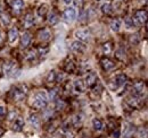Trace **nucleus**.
<instances>
[{"label":"nucleus","instance_id":"1","mask_svg":"<svg viewBox=\"0 0 148 138\" xmlns=\"http://www.w3.org/2000/svg\"><path fill=\"white\" fill-rule=\"evenodd\" d=\"M48 104V96L43 92H38L32 97V105L36 109H43Z\"/></svg>","mask_w":148,"mask_h":138},{"label":"nucleus","instance_id":"2","mask_svg":"<svg viewBox=\"0 0 148 138\" xmlns=\"http://www.w3.org/2000/svg\"><path fill=\"white\" fill-rule=\"evenodd\" d=\"M27 93V88L24 85H21V86H16L12 89V97L16 101H21Z\"/></svg>","mask_w":148,"mask_h":138},{"label":"nucleus","instance_id":"3","mask_svg":"<svg viewBox=\"0 0 148 138\" xmlns=\"http://www.w3.org/2000/svg\"><path fill=\"white\" fill-rule=\"evenodd\" d=\"M5 74L8 77H17L19 75V68L15 62H8L5 66Z\"/></svg>","mask_w":148,"mask_h":138},{"label":"nucleus","instance_id":"4","mask_svg":"<svg viewBox=\"0 0 148 138\" xmlns=\"http://www.w3.org/2000/svg\"><path fill=\"white\" fill-rule=\"evenodd\" d=\"M63 18H64L66 22H69V23L74 22L75 18H76V10H75V8H74V7H69V8H66V9L64 10Z\"/></svg>","mask_w":148,"mask_h":138},{"label":"nucleus","instance_id":"5","mask_svg":"<svg viewBox=\"0 0 148 138\" xmlns=\"http://www.w3.org/2000/svg\"><path fill=\"white\" fill-rule=\"evenodd\" d=\"M132 19H133V22H136V24H139V25L146 23V20H147V12L146 10H138L134 14Z\"/></svg>","mask_w":148,"mask_h":138},{"label":"nucleus","instance_id":"6","mask_svg":"<svg viewBox=\"0 0 148 138\" xmlns=\"http://www.w3.org/2000/svg\"><path fill=\"white\" fill-rule=\"evenodd\" d=\"M127 83V76L125 75H117L115 78H114V80H113V86L112 87V89H116V88H119V87L123 86L124 84Z\"/></svg>","mask_w":148,"mask_h":138},{"label":"nucleus","instance_id":"7","mask_svg":"<svg viewBox=\"0 0 148 138\" xmlns=\"http://www.w3.org/2000/svg\"><path fill=\"white\" fill-rule=\"evenodd\" d=\"M71 49H72V51H74L75 53L81 54V53H84V52H86V50H87V47H86V44H84V43L79 42V41H75V42H73V43H72Z\"/></svg>","mask_w":148,"mask_h":138},{"label":"nucleus","instance_id":"8","mask_svg":"<svg viewBox=\"0 0 148 138\" xmlns=\"http://www.w3.org/2000/svg\"><path fill=\"white\" fill-rule=\"evenodd\" d=\"M144 88H145V84L143 82H136L132 86V93L134 96H140L144 92Z\"/></svg>","mask_w":148,"mask_h":138},{"label":"nucleus","instance_id":"9","mask_svg":"<svg viewBox=\"0 0 148 138\" xmlns=\"http://www.w3.org/2000/svg\"><path fill=\"white\" fill-rule=\"evenodd\" d=\"M75 37L80 41H89L90 39V33L88 30H80V31H76L75 32Z\"/></svg>","mask_w":148,"mask_h":138},{"label":"nucleus","instance_id":"10","mask_svg":"<svg viewBox=\"0 0 148 138\" xmlns=\"http://www.w3.org/2000/svg\"><path fill=\"white\" fill-rule=\"evenodd\" d=\"M97 80H98L97 75L95 72H90L86 77V85L88 87H92L95 84H97Z\"/></svg>","mask_w":148,"mask_h":138},{"label":"nucleus","instance_id":"11","mask_svg":"<svg viewBox=\"0 0 148 138\" xmlns=\"http://www.w3.org/2000/svg\"><path fill=\"white\" fill-rule=\"evenodd\" d=\"M30 43H31V34L29 32L23 33V35L21 36V45H22V48L23 49L27 48Z\"/></svg>","mask_w":148,"mask_h":138},{"label":"nucleus","instance_id":"12","mask_svg":"<svg viewBox=\"0 0 148 138\" xmlns=\"http://www.w3.org/2000/svg\"><path fill=\"white\" fill-rule=\"evenodd\" d=\"M12 6H13V9L16 14H19L21 10L23 9L24 7V1L23 0H13L12 1Z\"/></svg>","mask_w":148,"mask_h":138},{"label":"nucleus","instance_id":"13","mask_svg":"<svg viewBox=\"0 0 148 138\" xmlns=\"http://www.w3.org/2000/svg\"><path fill=\"white\" fill-rule=\"evenodd\" d=\"M101 66H103L104 70L108 71V70H111V69H113L115 67V64L112 60H110L108 58H106V59H103L101 60Z\"/></svg>","mask_w":148,"mask_h":138},{"label":"nucleus","instance_id":"14","mask_svg":"<svg viewBox=\"0 0 148 138\" xmlns=\"http://www.w3.org/2000/svg\"><path fill=\"white\" fill-rule=\"evenodd\" d=\"M39 37H40V40H42V41H48V40L51 37V32H50V30H49V28L42 30V31L39 33Z\"/></svg>","mask_w":148,"mask_h":138},{"label":"nucleus","instance_id":"15","mask_svg":"<svg viewBox=\"0 0 148 138\" xmlns=\"http://www.w3.org/2000/svg\"><path fill=\"white\" fill-rule=\"evenodd\" d=\"M23 127H24V121L22 118H17L15 122H14V124H13V130L14 131H22V129H23Z\"/></svg>","mask_w":148,"mask_h":138},{"label":"nucleus","instance_id":"16","mask_svg":"<svg viewBox=\"0 0 148 138\" xmlns=\"http://www.w3.org/2000/svg\"><path fill=\"white\" fill-rule=\"evenodd\" d=\"M84 88L86 85L82 80H75L74 82V91L77 92V93H83L84 92Z\"/></svg>","mask_w":148,"mask_h":138},{"label":"nucleus","instance_id":"17","mask_svg":"<svg viewBox=\"0 0 148 138\" xmlns=\"http://www.w3.org/2000/svg\"><path fill=\"white\" fill-rule=\"evenodd\" d=\"M8 39H9V42L10 43H13V42H15L17 39H18V31L16 30V28H12L10 31H9V33H8Z\"/></svg>","mask_w":148,"mask_h":138},{"label":"nucleus","instance_id":"18","mask_svg":"<svg viewBox=\"0 0 148 138\" xmlns=\"http://www.w3.org/2000/svg\"><path fill=\"white\" fill-rule=\"evenodd\" d=\"M34 24V16L32 14H27L24 18V25L25 27H30Z\"/></svg>","mask_w":148,"mask_h":138},{"label":"nucleus","instance_id":"19","mask_svg":"<svg viewBox=\"0 0 148 138\" xmlns=\"http://www.w3.org/2000/svg\"><path fill=\"white\" fill-rule=\"evenodd\" d=\"M120 27H121V19L116 18V19H114V20L111 23L112 31H114V32H119V31H120Z\"/></svg>","mask_w":148,"mask_h":138},{"label":"nucleus","instance_id":"20","mask_svg":"<svg viewBox=\"0 0 148 138\" xmlns=\"http://www.w3.org/2000/svg\"><path fill=\"white\" fill-rule=\"evenodd\" d=\"M92 126L93 128H95V130H98V131H100L103 129V127H104L103 121L100 120V119H98V118H95L92 120Z\"/></svg>","mask_w":148,"mask_h":138},{"label":"nucleus","instance_id":"21","mask_svg":"<svg viewBox=\"0 0 148 138\" xmlns=\"http://www.w3.org/2000/svg\"><path fill=\"white\" fill-rule=\"evenodd\" d=\"M0 19H1V22H2L3 25H8V24L10 23V17H9V15H8L7 13H5V12L0 14Z\"/></svg>","mask_w":148,"mask_h":138},{"label":"nucleus","instance_id":"22","mask_svg":"<svg viewBox=\"0 0 148 138\" xmlns=\"http://www.w3.org/2000/svg\"><path fill=\"white\" fill-rule=\"evenodd\" d=\"M30 122H31V124H32L33 127H36V128H39V126H40V120H39L38 116H36V114H32V116L30 117Z\"/></svg>","mask_w":148,"mask_h":138},{"label":"nucleus","instance_id":"23","mask_svg":"<svg viewBox=\"0 0 148 138\" xmlns=\"http://www.w3.org/2000/svg\"><path fill=\"white\" fill-rule=\"evenodd\" d=\"M47 12H48V6H47L46 3H43V5H41V6L39 7V9H38V15H39V16H45V15L47 14Z\"/></svg>","mask_w":148,"mask_h":138},{"label":"nucleus","instance_id":"24","mask_svg":"<svg viewBox=\"0 0 148 138\" xmlns=\"http://www.w3.org/2000/svg\"><path fill=\"white\" fill-rule=\"evenodd\" d=\"M112 9H113V7H112V5L110 3V2L104 3V5L101 6V12L105 13V14H111Z\"/></svg>","mask_w":148,"mask_h":138},{"label":"nucleus","instance_id":"25","mask_svg":"<svg viewBox=\"0 0 148 138\" xmlns=\"http://www.w3.org/2000/svg\"><path fill=\"white\" fill-rule=\"evenodd\" d=\"M124 24H125V26H127L128 28H133V27H134V22H133V19H132L131 17L125 18Z\"/></svg>","mask_w":148,"mask_h":138},{"label":"nucleus","instance_id":"26","mask_svg":"<svg viewBox=\"0 0 148 138\" xmlns=\"http://www.w3.org/2000/svg\"><path fill=\"white\" fill-rule=\"evenodd\" d=\"M49 23L51 24V25H55V24H57L58 23V16L56 15V14H51L50 16H49Z\"/></svg>","mask_w":148,"mask_h":138},{"label":"nucleus","instance_id":"27","mask_svg":"<svg viewBox=\"0 0 148 138\" xmlns=\"http://www.w3.org/2000/svg\"><path fill=\"white\" fill-rule=\"evenodd\" d=\"M103 49H104V53H105V54H108V53L112 51L111 43H105L104 47H103Z\"/></svg>","mask_w":148,"mask_h":138},{"label":"nucleus","instance_id":"28","mask_svg":"<svg viewBox=\"0 0 148 138\" xmlns=\"http://www.w3.org/2000/svg\"><path fill=\"white\" fill-rule=\"evenodd\" d=\"M38 51H39V54H40V55H46V54L48 53V51H49V49H48V48H43V49H42V48H39Z\"/></svg>","mask_w":148,"mask_h":138},{"label":"nucleus","instance_id":"29","mask_svg":"<svg viewBox=\"0 0 148 138\" xmlns=\"http://www.w3.org/2000/svg\"><path fill=\"white\" fill-rule=\"evenodd\" d=\"M6 116V109L3 106H0V117Z\"/></svg>","mask_w":148,"mask_h":138},{"label":"nucleus","instance_id":"30","mask_svg":"<svg viewBox=\"0 0 148 138\" xmlns=\"http://www.w3.org/2000/svg\"><path fill=\"white\" fill-rule=\"evenodd\" d=\"M56 95V91H53V92H50V94H49V97L50 99H54Z\"/></svg>","mask_w":148,"mask_h":138},{"label":"nucleus","instance_id":"31","mask_svg":"<svg viewBox=\"0 0 148 138\" xmlns=\"http://www.w3.org/2000/svg\"><path fill=\"white\" fill-rule=\"evenodd\" d=\"M63 1H64V3H66V5H70V3H71L73 0H63Z\"/></svg>","mask_w":148,"mask_h":138},{"label":"nucleus","instance_id":"32","mask_svg":"<svg viewBox=\"0 0 148 138\" xmlns=\"http://www.w3.org/2000/svg\"><path fill=\"white\" fill-rule=\"evenodd\" d=\"M119 134H120V131H119V130H116V131L114 133V137L117 138V137H119Z\"/></svg>","mask_w":148,"mask_h":138},{"label":"nucleus","instance_id":"33","mask_svg":"<svg viewBox=\"0 0 148 138\" xmlns=\"http://www.w3.org/2000/svg\"><path fill=\"white\" fill-rule=\"evenodd\" d=\"M2 134H3V130H2V129H0V137H1V135H2Z\"/></svg>","mask_w":148,"mask_h":138},{"label":"nucleus","instance_id":"34","mask_svg":"<svg viewBox=\"0 0 148 138\" xmlns=\"http://www.w3.org/2000/svg\"><path fill=\"white\" fill-rule=\"evenodd\" d=\"M1 40H2V36H1V32H0V42H1Z\"/></svg>","mask_w":148,"mask_h":138},{"label":"nucleus","instance_id":"35","mask_svg":"<svg viewBox=\"0 0 148 138\" xmlns=\"http://www.w3.org/2000/svg\"><path fill=\"white\" fill-rule=\"evenodd\" d=\"M96 1H101V0H96Z\"/></svg>","mask_w":148,"mask_h":138},{"label":"nucleus","instance_id":"36","mask_svg":"<svg viewBox=\"0 0 148 138\" xmlns=\"http://www.w3.org/2000/svg\"><path fill=\"white\" fill-rule=\"evenodd\" d=\"M0 9H1V6H0Z\"/></svg>","mask_w":148,"mask_h":138}]
</instances>
